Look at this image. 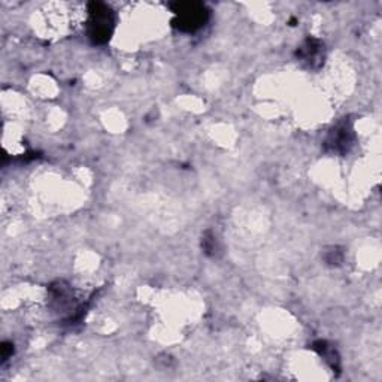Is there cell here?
I'll list each match as a JSON object with an SVG mask.
<instances>
[{"label":"cell","instance_id":"3","mask_svg":"<svg viewBox=\"0 0 382 382\" xmlns=\"http://www.w3.org/2000/svg\"><path fill=\"white\" fill-rule=\"evenodd\" d=\"M351 145H352V129L349 125H347V122L336 126L325 141L327 149L337 154H345Z\"/></svg>","mask_w":382,"mask_h":382},{"label":"cell","instance_id":"4","mask_svg":"<svg viewBox=\"0 0 382 382\" xmlns=\"http://www.w3.org/2000/svg\"><path fill=\"white\" fill-rule=\"evenodd\" d=\"M297 57L308 63L311 67H320L324 62V45L318 39H306L303 45L297 50Z\"/></svg>","mask_w":382,"mask_h":382},{"label":"cell","instance_id":"2","mask_svg":"<svg viewBox=\"0 0 382 382\" xmlns=\"http://www.w3.org/2000/svg\"><path fill=\"white\" fill-rule=\"evenodd\" d=\"M173 12L176 13L175 24L181 30L193 32L202 27L208 18V12L200 4H175Z\"/></svg>","mask_w":382,"mask_h":382},{"label":"cell","instance_id":"1","mask_svg":"<svg viewBox=\"0 0 382 382\" xmlns=\"http://www.w3.org/2000/svg\"><path fill=\"white\" fill-rule=\"evenodd\" d=\"M90 36L98 44L109 40L114 30V13L103 4L90 5Z\"/></svg>","mask_w":382,"mask_h":382},{"label":"cell","instance_id":"5","mask_svg":"<svg viewBox=\"0 0 382 382\" xmlns=\"http://www.w3.org/2000/svg\"><path fill=\"white\" fill-rule=\"evenodd\" d=\"M313 347H316V349H317V351L321 354V356H323L327 361H329L333 367L337 366L339 357H337V354H336V351H335L333 348L327 347V344L323 342V340H321V342H317Z\"/></svg>","mask_w":382,"mask_h":382}]
</instances>
